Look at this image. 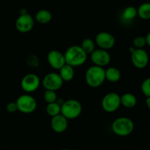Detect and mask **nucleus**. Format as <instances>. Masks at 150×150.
<instances>
[{
	"label": "nucleus",
	"mask_w": 150,
	"mask_h": 150,
	"mask_svg": "<svg viewBox=\"0 0 150 150\" xmlns=\"http://www.w3.org/2000/svg\"><path fill=\"white\" fill-rule=\"evenodd\" d=\"M66 64L73 67H79L87 60V54L82 50L80 45H71L64 54Z\"/></svg>",
	"instance_id": "f257e3e1"
},
{
	"label": "nucleus",
	"mask_w": 150,
	"mask_h": 150,
	"mask_svg": "<svg viewBox=\"0 0 150 150\" xmlns=\"http://www.w3.org/2000/svg\"><path fill=\"white\" fill-rule=\"evenodd\" d=\"M85 81L89 87L98 88L105 82V70L103 67L92 65L86 70Z\"/></svg>",
	"instance_id": "f03ea898"
},
{
	"label": "nucleus",
	"mask_w": 150,
	"mask_h": 150,
	"mask_svg": "<svg viewBox=\"0 0 150 150\" xmlns=\"http://www.w3.org/2000/svg\"><path fill=\"white\" fill-rule=\"evenodd\" d=\"M135 128L133 120L129 117H122L116 119L111 125V129L115 135L125 137L131 134Z\"/></svg>",
	"instance_id": "7ed1b4c3"
},
{
	"label": "nucleus",
	"mask_w": 150,
	"mask_h": 150,
	"mask_svg": "<svg viewBox=\"0 0 150 150\" xmlns=\"http://www.w3.org/2000/svg\"><path fill=\"white\" fill-rule=\"evenodd\" d=\"M81 112V103L76 99L67 100L61 105V114L67 120L78 118L80 117Z\"/></svg>",
	"instance_id": "20e7f679"
},
{
	"label": "nucleus",
	"mask_w": 150,
	"mask_h": 150,
	"mask_svg": "<svg viewBox=\"0 0 150 150\" xmlns=\"http://www.w3.org/2000/svg\"><path fill=\"white\" fill-rule=\"evenodd\" d=\"M17 109L23 114H32L37 108V101L35 98L29 94H24L18 98L16 102Z\"/></svg>",
	"instance_id": "39448f33"
},
{
	"label": "nucleus",
	"mask_w": 150,
	"mask_h": 150,
	"mask_svg": "<svg viewBox=\"0 0 150 150\" xmlns=\"http://www.w3.org/2000/svg\"><path fill=\"white\" fill-rule=\"evenodd\" d=\"M121 105L120 95L117 92H108L103 98L101 106L107 113H114Z\"/></svg>",
	"instance_id": "423d86ee"
},
{
	"label": "nucleus",
	"mask_w": 150,
	"mask_h": 150,
	"mask_svg": "<svg viewBox=\"0 0 150 150\" xmlns=\"http://www.w3.org/2000/svg\"><path fill=\"white\" fill-rule=\"evenodd\" d=\"M41 83L45 90L56 92L62 87L64 81L61 79L59 73H49L44 76Z\"/></svg>",
	"instance_id": "0eeeda50"
},
{
	"label": "nucleus",
	"mask_w": 150,
	"mask_h": 150,
	"mask_svg": "<svg viewBox=\"0 0 150 150\" xmlns=\"http://www.w3.org/2000/svg\"><path fill=\"white\" fill-rule=\"evenodd\" d=\"M40 79L35 73H28L25 75L21 81L22 89L26 93L35 92L40 86Z\"/></svg>",
	"instance_id": "6e6552de"
},
{
	"label": "nucleus",
	"mask_w": 150,
	"mask_h": 150,
	"mask_svg": "<svg viewBox=\"0 0 150 150\" xmlns=\"http://www.w3.org/2000/svg\"><path fill=\"white\" fill-rule=\"evenodd\" d=\"M16 28L21 33H27L30 32L35 25L33 17L28 13H22L16 21Z\"/></svg>",
	"instance_id": "1a4fd4ad"
},
{
	"label": "nucleus",
	"mask_w": 150,
	"mask_h": 150,
	"mask_svg": "<svg viewBox=\"0 0 150 150\" xmlns=\"http://www.w3.org/2000/svg\"><path fill=\"white\" fill-rule=\"evenodd\" d=\"M95 45H98L100 49L108 50L111 49L114 46L116 42L114 35L107 32H100L95 37Z\"/></svg>",
	"instance_id": "9d476101"
},
{
	"label": "nucleus",
	"mask_w": 150,
	"mask_h": 150,
	"mask_svg": "<svg viewBox=\"0 0 150 150\" xmlns=\"http://www.w3.org/2000/svg\"><path fill=\"white\" fill-rule=\"evenodd\" d=\"M131 54L132 64L138 69H144L148 65L149 63V55L144 49L133 50Z\"/></svg>",
	"instance_id": "9b49d317"
},
{
	"label": "nucleus",
	"mask_w": 150,
	"mask_h": 150,
	"mask_svg": "<svg viewBox=\"0 0 150 150\" xmlns=\"http://www.w3.org/2000/svg\"><path fill=\"white\" fill-rule=\"evenodd\" d=\"M90 58L94 65L103 67L107 66L111 62V55L108 51L100 49H95L90 54Z\"/></svg>",
	"instance_id": "f8f14e48"
},
{
	"label": "nucleus",
	"mask_w": 150,
	"mask_h": 150,
	"mask_svg": "<svg viewBox=\"0 0 150 150\" xmlns=\"http://www.w3.org/2000/svg\"><path fill=\"white\" fill-rule=\"evenodd\" d=\"M47 61L52 68L59 70L66 64L64 54L57 50H51L48 53Z\"/></svg>",
	"instance_id": "ddd939ff"
},
{
	"label": "nucleus",
	"mask_w": 150,
	"mask_h": 150,
	"mask_svg": "<svg viewBox=\"0 0 150 150\" xmlns=\"http://www.w3.org/2000/svg\"><path fill=\"white\" fill-rule=\"evenodd\" d=\"M51 127L56 133H62L67 129L68 120L60 114L55 117H51Z\"/></svg>",
	"instance_id": "4468645a"
},
{
	"label": "nucleus",
	"mask_w": 150,
	"mask_h": 150,
	"mask_svg": "<svg viewBox=\"0 0 150 150\" xmlns=\"http://www.w3.org/2000/svg\"><path fill=\"white\" fill-rule=\"evenodd\" d=\"M120 102L125 108H133L137 104V98L133 94L127 92L120 96Z\"/></svg>",
	"instance_id": "2eb2a0df"
},
{
	"label": "nucleus",
	"mask_w": 150,
	"mask_h": 150,
	"mask_svg": "<svg viewBox=\"0 0 150 150\" xmlns=\"http://www.w3.org/2000/svg\"><path fill=\"white\" fill-rule=\"evenodd\" d=\"M121 72L117 67H110L105 70V80H108L111 83L118 82L121 79Z\"/></svg>",
	"instance_id": "dca6fc26"
},
{
	"label": "nucleus",
	"mask_w": 150,
	"mask_h": 150,
	"mask_svg": "<svg viewBox=\"0 0 150 150\" xmlns=\"http://www.w3.org/2000/svg\"><path fill=\"white\" fill-rule=\"evenodd\" d=\"M59 75L62 79L63 81L69 82L72 81L74 78L75 71L73 67L65 64L61 69L59 70Z\"/></svg>",
	"instance_id": "f3484780"
},
{
	"label": "nucleus",
	"mask_w": 150,
	"mask_h": 150,
	"mask_svg": "<svg viewBox=\"0 0 150 150\" xmlns=\"http://www.w3.org/2000/svg\"><path fill=\"white\" fill-rule=\"evenodd\" d=\"M52 14L48 10H40L35 14V20L40 24H47L52 20Z\"/></svg>",
	"instance_id": "a211bd4d"
},
{
	"label": "nucleus",
	"mask_w": 150,
	"mask_h": 150,
	"mask_svg": "<svg viewBox=\"0 0 150 150\" xmlns=\"http://www.w3.org/2000/svg\"><path fill=\"white\" fill-rule=\"evenodd\" d=\"M137 16L143 20H149L150 18V4L144 2L141 4L137 9Z\"/></svg>",
	"instance_id": "6ab92c4d"
},
{
	"label": "nucleus",
	"mask_w": 150,
	"mask_h": 150,
	"mask_svg": "<svg viewBox=\"0 0 150 150\" xmlns=\"http://www.w3.org/2000/svg\"><path fill=\"white\" fill-rule=\"evenodd\" d=\"M47 114L50 117H53L61 114V105L58 102L52 103L47 104L45 108Z\"/></svg>",
	"instance_id": "aec40b11"
},
{
	"label": "nucleus",
	"mask_w": 150,
	"mask_h": 150,
	"mask_svg": "<svg viewBox=\"0 0 150 150\" xmlns=\"http://www.w3.org/2000/svg\"><path fill=\"white\" fill-rule=\"evenodd\" d=\"M137 16V9L133 6H128L123 10L122 17L125 21H130L133 20Z\"/></svg>",
	"instance_id": "412c9836"
},
{
	"label": "nucleus",
	"mask_w": 150,
	"mask_h": 150,
	"mask_svg": "<svg viewBox=\"0 0 150 150\" xmlns=\"http://www.w3.org/2000/svg\"><path fill=\"white\" fill-rule=\"evenodd\" d=\"M81 48L86 54L90 55L95 50V42L90 38H85L83 40L81 45Z\"/></svg>",
	"instance_id": "4be33fe9"
},
{
	"label": "nucleus",
	"mask_w": 150,
	"mask_h": 150,
	"mask_svg": "<svg viewBox=\"0 0 150 150\" xmlns=\"http://www.w3.org/2000/svg\"><path fill=\"white\" fill-rule=\"evenodd\" d=\"M44 100L48 103H52L57 101V95L56 92L51 90H45L43 95Z\"/></svg>",
	"instance_id": "5701e85b"
},
{
	"label": "nucleus",
	"mask_w": 150,
	"mask_h": 150,
	"mask_svg": "<svg viewBox=\"0 0 150 150\" xmlns=\"http://www.w3.org/2000/svg\"><path fill=\"white\" fill-rule=\"evenodd\" d=\"M133 47L136 49H143L146 45V40H145L144 37L138 36L134 38L133 41Z\"/></svg>",
	"instance_id": "b1692460"
},
{
	"label": "nucleus",
	"mask_w": 150,
	"mask_h": 150,
	"mask_svg": "<svg viewBox=\"0 0 150 150\" xmlns=\"http://www.w3.org/2000/svg\"><path fill=\"white\" fill-rule=\"evenodd\" d=\"M26 64L30 67H37L40 64L39 58L35 54H31L26 57Z\"/></svg>",
	"instance_id": "393cba45"
},
{
	"label": "nucleus",
	"mask_w": 150,
	"mask_h": 150,
	"mask_svg": "<svg viewBox=\"0 0 150 150\" xmlns=\"http://www.w3.org/2000/svg\"><path fill=\"white\" fill-rule=\"evenodd\" d=\"M141 90L146 98L150 97V79H145L141 85Z\"/></svg>",
	"instance_id": "a878e982"
},
{
	"label": "nucleus",
	"mask_w": 150,
	"mask_h": 150,
	"mask_svg": "<svg viewBox=\"0 0 150 150\" xmlns=\"http://www.w3.org/2000/svg\"><path fill=\"white\" fill-rule=\"evenodd\" d=\"M6 109L9 113H15L16 111H17V105H16V102H10L7 103Z\"/></svg>",
	"instance_id": "bb28decb"
},
{
	"label": "nucleus",
	"mask_w": 150,
	"mask_h": 150,
	"mask_svg": "<svg viewBox=\"0 0 150 150\" xmlns=\"http://www.w3.org/2000/svg\"><path fill=\"white\" fill-rule=\"evenodd\" d=\"M144 38L145 40H146V45H150V34H147V35L146 37H144Z\"/></svg>",
	"instance_id": "cd10ccee"
},
{
	"label": "nucleus",
	"mask_w": 150,
	"mask_h": 150,
	"mask_svg": "<svg viewBox=\"0 0 150 150\" xmlns=\"http://www.w3.org/2000/svg\"><path fill=\"white\" fill-rule=\"evenodd\" d=\"M146 105H147L148 108H149L150 107V97L146 98Z\"/></svg>",
	"instance_id": "c85d7f7f"
},
{
	"label": "nucleus",
	"mask_w": 150,
	"mask_h": 150,
	"mask_svg": "<svg viewBox=\"0 0 150 150\" xmlns=\"http://www.w3.org/2000/svg\"><path fill=\"white\" fill-rule=\"evenodd\" d=\"M61 150H71V149H62Z\"/></svg>",
	"instance_id": "c756f323"
}]
</instances>
